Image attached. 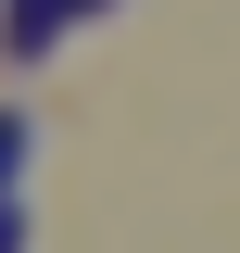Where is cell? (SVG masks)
Segmentation results:
<instances>
[{
    "label": "cell",
    "mask_w": 240,
    "mask_h": 253,
    "mask_svg": "<svg viewBox=\"0 0 240 253\" xmlns=\"http://www.w3.org/2000/svg\"><path fill=\"white\" fill-rule=\"evenodd\" d=\"M13 165H26V114H0V190H13Z\"/></svg>",
    "instance_id": "cell-1"
},
{
    "label": "cell",
    "mask_w": 240,
    "mask_h": 253,
    "mask_svg": "<svg viewBox=\"0 0 240 253\" xmlns=\"http://www.w3.org/2000/svg\"><path fill=\"white\" fill-rule=\"evenodd\" d=\"M0 253H26V215H13V203H0Z\"/></svg>",
    "instance_id": "cell-2"
}]
</instances>
